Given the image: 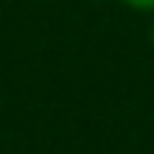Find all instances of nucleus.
Segmentation results:
<instances>
[{
  "mask_svg": "<svg viewBox=\"0 0 154 154\" xmlns=\"http://www.w3.org/2000/svg\"><path fill=\"white\" fill-rule=\"evenodd\" d=\"M120 3L135 13H154V0H120Z\"/></svg>",
  "mask_w": 154,
  "mask_h": 154,
  "instance_id": "obj_1",
  "label": "nucleus"
},
{
  "mask_svg": "<svg viewBox=\"0 0 154 154\" xmlns=\"http://www.w3.org/2000/svg\"><path fill=\"white\" fill-rule=\"evenodd\" d=\"M148 38H151V47H154V25H151V32H148Z\"/></svg>",
  "mask_w": 154,
  "mask_h": 154,
  "instance_id": "obj_2",
  "label": "nucleus"
}]
</instances>
